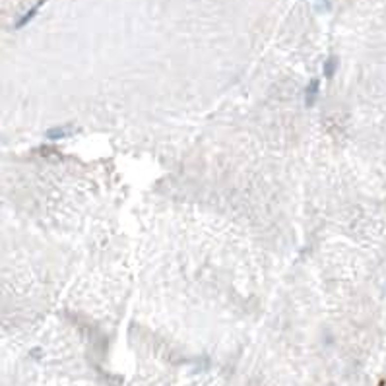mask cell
Segmentation results:
<instances>
[{
	"instance_id": "cell-1",
	"label": "cell",
	"mask_w": 386,
	"mask_h": 386,
	"mask_svg": "<svg viewBox=\"0 0 386 386\" xmlns=\"http://www.w3.org/2000/svg\"><path fill=\"white\" fill-rule=\"evenodd\" d=\"M39 8H41V2H39L37 6H33V8H31V10H29V12H27V14L23 16V18L19 19V21H18V27H21V25H25V23H27L29 19H31V18H33V16H35V14H37V10H39Z\"/></svg>"
}]
</instances>
